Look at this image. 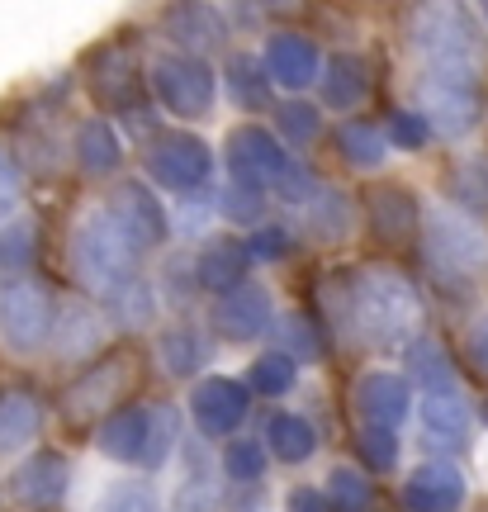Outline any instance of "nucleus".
<instances>
[{
    "label": "nucleus",
    "mask_w": 488,
    "mask_h": 512,
    "mask_svg": "<svg viewBox=\"0 0 488 512\" xmlns=\"http://www.w3.org/2000/svg\"><path fill=\"white\" fill-rule=\"evenodd\" d=\"M351 332L365 347L394 351L422 337V294L398 266H361L351 275Z\"/></svg>",
    "instance_id": "1"
},
{
    "label": "nucleus",
    "mask_w": 488,
    "mask_h": 512,
    "mask_svg": "<svg viewBox=\"0 0 488 512\" xmlns=\"http://www.w3.org/2000/svg\"><path fill=\"white\" fill-rule=\"evenodd\" d=\"M228 171H233V181L275 190L285 204H313L318 200L313 171H308L304 162H294L290 147L261 124H242V128L228 133Z\"/></svg>",
    "instance_id": "2"
},
{
    "label": "nucleus",
    "mask_w": 488,
    "mask_h": 512,
    "mask_svg": "<svg viewBox=\"0 0 488 512\" xmlns=\"http://www.w3.org/2000/svg\"><path fill=\"white\" fill-rule=\"evenodd\" d=\"M422 261L441 285H470L488 271V233L455 204H436L422 219Z\"/></svg>",
    "instance_id": "3"
},
{
    "label": "nucleus",
    "mask_w": 488,
    "mask_h": 512,
    "mask_svg": "<svg viewBox=\"0 0 488 512\" xmlns=\"http://www.w3.org/2000/svg\"><path fill=\"white\" fill-rule=\"evenodd\" d=\"M72 266H76V280H81L86 290L109 294L114 285H124V280L138 275V266H143V247L114 223L109 209H95V214H86V219L76 223Z\"/></svg>",
    "instance_id": "4"
},
{
    "label": "nucleus",
    "mask_w": 488,
    "mask_h": 512,
    "mask_svg": "<svg viewBox=\"0 0 488 512\" xmlns=\"http://www.w3.org/2000/svg\"><path fill=\"white\" fill-rule=\"evenodd\" d=\"M479 81L484 62H432L417 76V114L441 138H460L479 124Z\"/></svg>",
    "instance_id": "5"
},
{
    "label": "nucleus",
    "mask_w": 488,
    "mask_h": 512,
    "mask_svg": "<svg viewBox=\"0 0 488 512\" xmlns=\"http://www.w3.org/2000/svg\"><path fill=\"white\" fill-rule=\"evenodd\" d=\"M143 171L152 185H162L166 195H199L209 190V176H214V152L199 133H157L152 143L143 147Z\"/></svg>",
    "instance_id": "6"
},
{
    "label": "nucleus",
    "mask_w": 488,
    "mask_h": 512,
    "mask_svg": "<svg viewBox=\"0 0 488 512\" xmlns=\"http://www.w3.org/2000/svg\"><path fill=\"white\" fill-rule=\"evenodd\" d=\"M147 86H152V100H157L166 114H176V119L190 124V119H204V114L214 110L218 76L209 72V62H204V57L162 53V57H152Z\"/></svg>",
    "instance_id": "7"
},
{
    "label": "nucleus",
    "mask_w": 488,
    "mask_h": 512,
    "mask_svg": "<svg viewBox=\"0 0 488 512\" xmlns=\"http://www.w3.org/2000/svg\"><path fill=\"white\" fill-rule=\"evenodd\" d=\"M53 294L38 280H15L0 290V342L15 356H34V351L53 347Z\"/></svg>",
    "instance_id": "8"
},
{
    "label": "nucleus",
    "mask_w": 488,
    "mask_h": 512,
    "mask_svg": "<svg viewBox=\"0 0 488 512\" xmlns=\"http://www.w3.org/2000/svg\"><path fill=\"white\" fill-rule=\"evenodd\" d=\"M413 48L422 57V67H432V62H484L470 10H460V5H427V10H417Z\"/></svg>",
    "instance_id": "9"
},
{
    "label": "nucleus",
    "mask_w": 488,
    "mask_h": 512,
    "mask_svg": "<svg viewBox=\"0 0 488 512\" xmlns=\"http://www.w3.org/2000/svg\"><path fill=\"white\" fill-rule=\"evenodd\" d=\"M247 413H252V389L242 380H233V375H204L190 389V422H195L199 437L209 441L237 437V427L247 422Z\"/></svg>",
    "instance_id": "10"
},
{
    "label": "nucleus",
    "mask_w": 488,
    "mask_h": 512,
    "mask_svg": "<svg viewBox=\"0 0 488 512\" xmlns=\"http://www.w3.org/2000/svg\"><path fill=\"white\" fill-rule=\"evenodd\" d=\"M128 384V361H119V356H109V361H100V366H86V375L62 394V418L67 422H105L109 413H119L114 403H119V389Z\"/></svg>",
    "instance_id": "11"
},
{
    "label": "nucleus",
    "mask_w": 488,
    "mask_h": 512,
    "mask_svg": "<svg viewBox=\"0 0 488 512\" xmlns=\"http://www.w3.org/2000/svg\"><path fill=\"white\" fill-rule=\"evenodd\" d=\"M105 209L114 214V223H119V228H124L143 252L162 247L166 233H171V219H166L162 200H157V195H152V185H143V181H119Z\"/></svg>",
    "instance_id": "12"
},
{
    "label": "nucleus",
    "mask_w": 488,
    "mask_h": 512,
    "mask_svg": "<svg viewBox=\"0 0 488 512\" xmlns=\"http://www.w3.org/2000/svg\"><path fill=\"white\" fill-rule=\"evenodd\" d=\"M209 323L218 328L223 342H256L261 332L275 328V304L261 285H237V290L218 294Z\"/></svg>",
    "instance_id": "13"
},
{
    "label": "nucleus",
    "mask_w": 488,
    "mask_h": 512,
    "mask_svg": "<svg viewBox=\"0 0 488 512\" xmlns=\"http://www.w3.org/2000/svg\"><path fill=\"white\" fill-rule=\"evenodd\" d=\"M67 489H72V465H67V456H57V451H34L10 475V498H15L19 508H34V512L57 508L67 498Z\"/></svg>",
    "instance_id": "14"
},
{
    "label": "nucleus",
    "mask_w": 488,
    "mask_h": 512,
    "mask_svg": "<svg viewBox=\"0 0 488 512\" xmlns=\"http://www.w3.org/2000/svg\"><path fill=\"white\" fill-rule=\"evenodd\" d=\"M261 62H266V76H271L275 86H285V91H308V86L327 72L318 43L304 34H290V29H280V34L266 38Z\"/></svg>",
    "instance_id": "15"
},
{
    "label": "nucleus",
    "mask_w": 488,
    "mask_h": 512,
    "mask_svg": "<svg viewBox=\"0 0 488 512\" xmlns=\"http://www.w3.org/2000/svg\"><path fill=\"white\" fill-rule=\"evenodd\" d=\"M470 494V484L465 475L455 470L451 460H427V465H417L413 475L403 479V508L408 512H460Z\"/></svg>",
    "instance_id": "16"
},
{
    "label": "nucleus",
    "mask_w": 488,
    "mask_h": 512,
    "mask_svg": "<svg viewBox=\"0 0 488 512\" xmlns=\"http://www.w3.org/2000/svg\"><path fill=\"white\" fill-rule=\"evenodd\" d=\"M351 403H356V413H361L370 427H398V422L413 413V389H408V380L394 375V370H370V375L356 380Z\"/></svg>",
    "instance_id": "17"
},
{
    "label": "nucleus",
    "mask_w": 488,
    "mask_h": 512,
    "mask_svg": "<svg viewBox=\"0 0 488 512\" xmlns=\"http://www.w3.org/2000/svg\"><path fill=\"white\" fill-rule=\"evenodd\" d=\"M162 29H166V38L181 43L190 57H209L228 43L223 10H214V5H171L162 15Z\"/></svg>",
    "instance_id": "18"
},
{
    "label": "nucleus",
    "mask_w": 488,
    "mask_h": 512,
    "mask_svg": "<svg viewBox=\"0 0 488 512\" xmlns=\"http://www.w3.org/2000/svg\"><path fill=\"white\" fill-rule=\"evenodd\" d=\"M365 209H370L375 238L389 242V247H403L422 228V209H417V200L403 185H370L365 190Z\"/></svg>",
    "instance_id": "19"
},
{
    "label": "nucleus",
    "mask_w": 488,
    "mask_h": 512,
    "mask_svg": "<svg viewBox=\"0 0 488 512\" xmlns=\"http://www.w3.org/2000/svg\"><path fill=\"white\" fill-rule=\"evenodd\" d=\"M147 437H152V413L147 408H119L95 427V446L100 456L119 460V465H143Z\"/></svg>",
    "instance_id": "20"
},
{
    "label": "nucleus",
    "mask_w": 488,
    "mask_h": 512,
    "mask_svg": "<svg viewBox=\"0 0 488 512\" xmlns=\"http://www.w3.org/2000/svg\"><path fill=\"white\" fill-rule=\"evenodd\" d=\"M247 266H252V252H247V242H237V238H214L195 252L199 290H214V294L237 290V285H247V280H242Z\"/></svg>",
    "instance_id": "21"
},
{
    "label": "nucleus",
    "mask_w": 488,
    "mask_h": 512,
    "mask_svg": "<svg viewBox=\"0 0 488 512\" xmlns=\"http://www.w3.org/2000/svg\"><path fill=\"white\" fill-rule=\"evenodd\" d=\"M105 347V318L86 304H67L57 313V328H53V351L67 361V366H81L86 356Z\"/></svg>",
    "instance_id": "22"
},
{
    "label": "nucleus",
    "mask_w": 488,
    "mask_h": 512,
    "mask_svg": "<svg viewBox=\"0 0 488 512\" xmlns=\"http://www.w3.org/2000/svg\"><path fill=\"white\" fill-rule=\"evenodd\" d=\"M422 437L427 446H441V451H455L470 441V403L465 394H422Z\"/></svg>",
    "instance_id": "23"
},
{
    "label": "nucleus",
    "mask_w": 488,
    "mask_h": 512,
    "mask_svg": "<svg viewBox=\"0 0 488 512\" xmlns=\"http://www.w3.org/2000/svg\"><path fill=\"white\" fill-rule=\"evenodd\" d=\"M38 427H43V408L29 389H5L0 394V460L29 451L38 441Z\"/></svg>",
    "instance_id": "24"
},
{
    "label": "nucleus",
    "mask_w": 488,
    "mask_h": 512,
    "mask_svg": "<svg viewBox=\"0 0 488 512\" xmlns=\"http://www.w3.org/2000/svg\"><path fill=\"white\" fill-rule=\"evenodd\" d=\"M223 86H228V100H233L237 110H247V114H261V110H271L275 100H271V76H266V62L252 53H233L228 57V67H223Z\"/></svg>",
    "instance_id": "25"
},
{
    "label": "nucleus",
    "mask_w": 488,
    "mask_h": 512,
    "mask_svg": "<svg viewBox=\"0 0 488 512\" xmlns=\"http://www.w3.org/2000/svg\"><path fill=\"white\" fill-rule=\"evenodd\" d=\"M100 304H105V318L119 332H143L157 318V290L147 285L143 275H133L124 285H114L109 294H100Z\"/></svg>",
    "instance_id": "26"
},
{
    "label": "nucleus",
    "mask_w": 488,
    "mask_h": 512,
    "mask_svg": "<svg viewBox=\"0 0 488 512\" xmlns=\"http://www.w3.org/2000/svg\"><path fill=\"white\" fill-rule=\"evenodd\" d=\"M72 152H76V166H81L86 176H114L119 162H124V143H119V133H114L105 119L76 124Z\"/></svg>",
    "instance_id": "27"
},
{
    "label": "nucleus",
    "mask_w": 488,
    "mask_h": 512,
    "mask_svg": "<svg viewBox=\"0 0 488 512\" xmlns=\"http://www.w3.org/2000/svg\"><path fill=\"white\" fill-rule=\"evenodd\" d=\"M365 100H370V67L351 53L327 57V72H323V105L327 110H356Z\"/></svg>",
    "instance_id": "28"
},
{
    "label": "nucleus",
    "mask_w": 488,
    "mask_h": 512,
    "mask_svg": "<svg viewBox=\"0 0 488 512\" xmlns=\"http://www.w3.org/2000/svg\"><path fill=\"white\" fill-rule=\"evenodd\" d=\"M261 441L271 446V456L280 460V465H304V460H313V451H318V427L308 418H299V413H271Z\"/></svg>",
    "instance_id": "29"
},
{
    "label": "nucleus",
    "mask_w": 488,
    "mask_h": 512,
    "mask_svg": "<svg viewBox=\"0 0 488 512\" xmlns=\"http://www.w3.org/2000/svg\"><path fill=\"white\" fill-rule=\"evenodd\" d=\"M446 190H451V200L460 214L484 219L488 214V152H465V157H455L451 176H446Z\"/></svg>",
    "instance_id": "30"
},
{
    "label": "nucleus",
    "mask_w": 488,
    "mask_h": 512,
    "mask_svg": "<svg viewBox=\"0 0 488 512\" xmlns=\"http://www.w3.org/2000/svg\"><path fill=\"white\" fill-rule=\"evenodd\" d=\"M204 361H209V347H204V337H199L190 323H176V328H166L162 337H157V366H162L171 380L199 375Z\"/></svg>",
    "instance_id": "31"
},
{
    "label": "nucleus",
    "mask_w": 488,
    "mask_h": 512,
    "mask_svg": "<svg viewBox=\"0 0 488 512\" xmlns=\"http://www.w3.org/2000/svg\"><path fill=\"white\" fill-rule=\"evenodd\" d=\"M408 366H413V380L422 384V394H455L460 389L451 356L441 347V337H432V332H422L408 347Z\"/></svg>",
    "instance_id": "32"
},
{
    "label": "nucleus",
    "mask_w": 488,
    "mask_h": 512,
    "mask_svg": "<svg viewBox=\"0 0 488 512\" xmlns=\"http://www.w3.org/2000/svg\"><path fill=\"white\" fill-rule=\"evenodd\" d=\"M275 342H280V351H290L294 361H323L327 356L323 318L308 309L280 313V318H275Z\"/></svg>",
    "instance_id": "33"
},
{
    "label": "nucleus",
    "mask_w": 488,
    "mask_h": 512,
    "mask_svg": "<svg viewBox=\"0 0 488 512\" xmlns=\"http://www.w3.org/2000/svg\"><path fill=\"white\" fill-rule=\"evenodd\" d=\"M337 152H342L346 166H361V171H375L389 152V128L370 124V119H346L337 128Z\"/></svg>",
    "instance_id": "34"
},
{
    "label": "nucleus",
    "mask_w": 488,
    "mask_h": 512,
    "mask_svg": "<svg viewBox=\"0 0 488 512\" xmlns=\"http://www.w3.org/2000/svg\"><path fill=\"white\" fill-rule=\"evenodd\" d=\"M294 380H299V361H294L290 351H261L247 370V389L252 394H266V399H280V394H290Z\"/></svg>",
    "instance_id": "35"
},
{
    "label": "nucleus",
    "mask_w": 488,
    "mask_h": 512,
    "mask_svg": "<svg viewBox=\"0 0 488 512\" xmlns=\"http://www.w3.org/2000/svg\"><path fill=\"white\" fill-rule=\"evenodd\" d=\"M318 133H323V110L313 100H280L275 105V138L280 143L308 147L318 143Z\"/></svg>",
    "instance_id": "36"
},
{
    "label": "nucleus",
    "mask_w": 488,
    "mask_h": 512,
    "mask_svg": "<svg viewBox=\"0 0 488 512\" xmlns=\"http://www.w3.org/2000/svg\"><path fill=\"white\" fill-rule=\"evenodd\" d=\"M308 233L318 242H342L351 233V200L337 190H318V200L308 204Z\"/></svg>",
    "instance_id": "37"
},
{
    "label": "nucleus",
    "mask_w": 488,
    "mask_h": 512,
    "mask_svg": "<svg viewBox=\"0 0 488 512\" xmlns=\"http://www.w3.org/2000/svg\"><path fill=\"white\" fill-rule=\"evenodd\" d=\"M266 465H271V446H266V441L237 437V441H228V451H223V475L233 479V489H242V484H261Z\"/></svg>",
    "instance_id": "38"
},
{
    "label": "nucleus",
    "mask_w": 488,
    "mask_h": 512,
    "mask_svg": "<svg viewBox=\"0 0 488 512\" xmlns=\"http://www.w3.org/2000/svg\"><path fill=\"white\" fill-rule=\"evenodd\" d=\"M327 503H332V512H370V503H375V484L365 479V470L337 465V470L327 475Z\"/></svg>",
    "instance_id": "39"
},
{
    "label": "nucleus",
    "mask_w": 488,
    "mask_h": 512,
    "mask_svg": "<svg viewBox=\"0 0 488 512\" xmlns=\"http://www.w3.org/2000/svg\"><path fill=\"white\" fill-rule=\"evenodd\" d=\"M218 214L228 223H242V228H261V214H266V190L247 181H228L218 190Z\"/></svg>",
    "instance_id": "40"
},
{
    "label": "nucleus",
    "mask_w": 488,
    "mask_h": 512,
    "mask_svg": "<svg viewBox=\"0 0 488 512\" xmlns=\"http://www.w3.org/2000/svg\"><path fill=\"white\" fill-rule=\"evenodd\" d=\"M38 256V223L34 219H15L0 228V271H29Z\"/></svg>",
    "instance_id": "41"
},
{
    "label": "nucleus",
    "mask_w": 488,
    "mask_h": 512,
    "mask_svg": "<svg viewBox=\"0 0 488 512\" xmlns=\"http://www.w3.org/2000/svg\"><path fill=\"white\" fill-rule=\"evenodd\" d=\"M176 441H181V418H176V408H152V437H147V456L143 465L147 470H162L171 451H176Z\"/></svg>",
    "instance_id": "42"
},
{
    "label": "nucleus",
    "mask_w": 488,
    "mask_h": 512,
    "mask_svg": "<svg viewBox=\"0 0 488 512\" xmlns=\"http://www.w3.org/2000/svg\"><path fill=\"white\" fill-rule=\"evenodd\" d=\"M356 451H361V460L370 465V470H394L398 465V437L394 427H370V422H361V432H356Z\"/></svg>",
    "instance_id": "43"
},
{
    "label": "nucleus",
    "mask_w": 488,
    "mask_h": 512,
    "mask_svg": "<svg viewBox=\"0 0 488 512\" xmlns=\"http://www.w3.org/2000/svg\"><path fill=\"white\" fill-rule=\"evenodd\" d=\"M105 512H162L157 494H152V484L143 479H119V484H109L105 489Z\"/></svg>",
    "instance_id": "44"
},
{
    "label": "nucleus",
    "mask_w": 488,
    "mask_h": 512,
    "mask_svg": "<svg viewBox=\"0 0 488 512\" xmlns=\"http://www.w3.org/2000/svg\"><path fill=\"white\" fill-rule=\"evenodd\" d=\"M389 143L403 147V152H417V147L432 143V124L417 110H394L389 114Z\"/></svg>",
    "instance_id": "45"
},
{
    "label": "nucleus",
    "mask_w": 488,
    "mask_h": 512,
    "mask_svg": "<svg viewBox=\"0 0 488 512\" xmlns=\"http://www.w3.org/2000/svg\"><path fill=\"white\" fill-rule=\"evenodd\" d=\"M19 204H24V171H19V162L0 147V228L15 223Z\"/></svg>",
    "instance_id": "46"
},
{
    "label": "nucleus",
    "mask_w": 488,
    "mask_h": 512,
    "mask_svg": "<svg viewBox=\"0 0 488 512\" xmlns=\"http://www.w3.org/2000/svg\"><path fill=\"white\" fill-rule=\"evenodd\" d=\"M176 214H181V219H176V233H181V238H195L199 228H204V223L218 214L214 185H209V190H199V195H185V200L176 204Z\"/></svg>",
    "instance_id": "47"
},
{
    "label": "nucleus",
    "mask_w": 488,
    "mask_h": 512,
    "mask_svg": "<svg viewBox=\"0 0 488 512\" xmlns=\"http://www.w3.org/2000/svg\"><path fill=\"white\" fill-rule=\"evenodd\" d=\"M171 512H218V484L204 475H190L171 498Z\"/></svg>",
    "instance_id": "48"
},
{
    "label": "nucleus",
    "mask_w": 488,
    "mask_h": 512,
    "mask_svg": "<svg viewBox=\"0 0 488 512\" xmlns=\"http://www.w3.org/2000/svg\"><path fill=\"white\" fill-rule=\"evenodd\" d=\"M294 238L285 223H261L252 238H247V252H252V261H280V256H290Z\"/></svg>",
    "instance_id": "49"
},
{
    "label": "nucleus",
    "mask_w": 488,
    "mask_h": 512,
    "mask_svg": "<svg viewBox=\"0 0 488 512\" xmlns=\"http://www.w3.org/2000/svg\"><path fill=\"white\" fill-rule=\"evenodd\" d=\"M162 290L171 304H190V290H199V280H195V261H171L162 275Z\"/></svg>",
    "instance_id": "50"
},
{
    "label": "nucleus",
    "mask_w": 488,
    "mask_h": 512,
    "mask_svg": "<svg viewBox=\"0 0 488 512\" xmlns=\"http://www.w3.org/2000/svg\"><path fill=\"white\" fill-rule=\"evenodd\" d=\"M465 356H470V366L479 375H488V313H479L465 332Z\"/></svg>",
    "instance_id": "51"
},
{
    "label": "nucleus",
    "mask_w": 488,
    "mask_h": 512,
    "mask_svg": "<svg viewBox=\"0 0 488 512\" xmlns=\"http://www.w3.org/2000/svg\"><path fill=\"white\" fill-rule=\"evenodd\" d=\"M285 512H332V503H327V494H318L313 484H299V489L285 494Z\"/></svg>",
    "instance_id": "52"
},
{
    "label": "nucleus",
    "mask_w": 488,
    "mask_h": 512,
    "mask_svg": "<svg viewBox=\"0 0 488 512\" xmlns=\"http://www.w3.org/2000/svg\"><path fill=\"white\" fill-rule=\"evenodd\" d=\"M479 15H484V24H488V5H484V10H479Z\"/></svg>",
    "instance_id": "53"
}]
</instances>
